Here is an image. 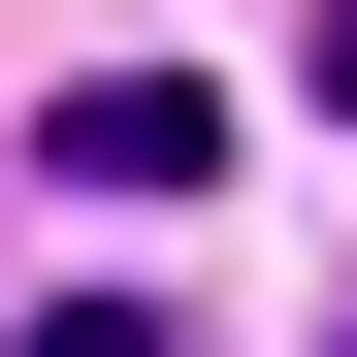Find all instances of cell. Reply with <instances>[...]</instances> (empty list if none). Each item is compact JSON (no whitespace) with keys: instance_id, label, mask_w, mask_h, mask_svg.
I'll return each mask as SVG.
<instances>
[{"instance_id":"7a4b0ae2","label":"cell","mask_w":357,"mask_h":357,"mask_svg":"<svg viewBox=\"0 0 357 357\" xmlns=\"http://www.w3.org/2000/svg\"><path fill=\"white\" fill-rule=\"evenodd\" d=\"M33 357H195V325H162V292H66V325H33Z\"/></svg>"},{"instance_id":"6da1fadb","label":"cell","mask_w":357,"mask_h":357,"mask_svg":"<svg viewBox=\"0 0 357 357\" xmlns=\"http://www.w3.org/2000/svg\"><path fill=\"white\" fill-rule=\"evenodd\" d=\"M33 162H66V195H195L227 98H195V66H66V98H33Z\"/></svg>"},{"instance_id":"3957f363","label":"cell","mask_w":357,"mask_h":357,"mask_svg":"<svg viewBox=\"0 0 357 357\" xmlns=\"http://www.w3.org/2000/svg\"><path fill=\"white\" fill-rule=\"evenodd\" d=\"M325 98H357V0H325Z\"/></svg>"}]
</instances>
